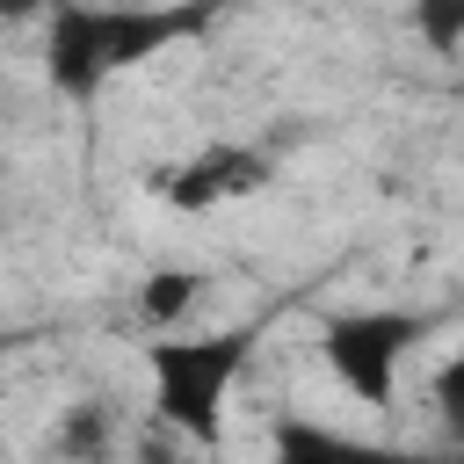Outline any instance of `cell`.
I'll list each match as a JSON object with an SVG mask.
<instances>
[{"label":"cell","instance_id":"7a4b0ae2","mask_svg":"<svg viewBox=\"0 0 464 464\" xmlns=\"http://www.w3.org/2000/svg\"><path fill=\"white\" fill-rule=\"evenodd\" d=\"M435 406H442V413H450V420L464 428V348H457V355L442 362V377H435Z\"/></svg>","mask_w":464,"mask_h":464},{"label":"cell","instance_id":"6da1fadb","mask_svg":"<svg viewBox=\"0 0 464 464\" xmlns=\"http://www.w3.org/2000/svg\"><path fill=\"white\" fill-rule=\"evenodd\" d=\"M196 297H203V276H196V268H160V276L138 290V312H145L152 326H167V319H188Z\"/></svg>","mask_w":464,"mask_h":464}]
</instances>
